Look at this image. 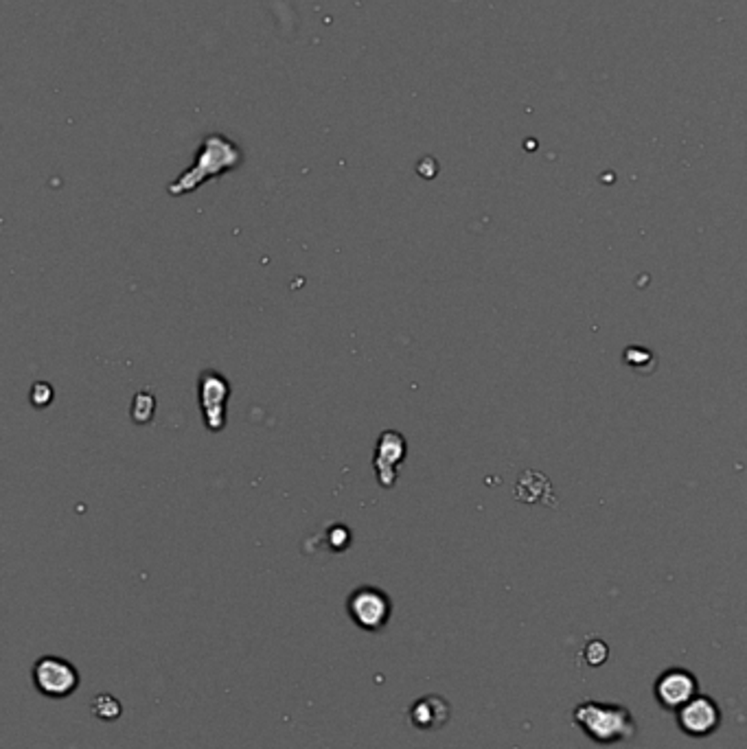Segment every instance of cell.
<instances>
[{
	"instance_id": "cell-2",
	"label": "cell",
	"mask_w": 747,
	"mask_h": 749,
	"mask_svg": "<svg viewBox=\"0 0 747 749\" xmlns=\"http://www.w3.org/2000/svg\"><path fill=\"white\" fill-rule=\"evenodd\" d=\"M572 721L579 725L592 741L596 743H621L632 741L635 736V721L627 708L614 703L583 701L574 708Z\"/></svg>"
},
{
	"instance_id": "cell-1",
	"label": "cell",
	"mask_w": 747,
	"mask_h": 749,
	"mask_svg": "<svg viewBox=\"0 0 747 749\" xmlns=\"http://www.w3.org/2000/svg\"><path fill=\"white\" fill-rule=\"evenodd\" d=\"M243 163V152L235 141H230L224 134H207L202 138L200 149H197L196 163L189 169L182 171L174 182L167 187L169 196H187V193L197 191L208 180L230 174Z\"/></svg>"
},
{
	"instance_id": "cell-7",
	"label": "cell",
	"mask_w": 747,
	"mask_h": 749,
	"mask_svg": "<svg viewBox=\"0 0 747 749\" xmlns=\"http://www.w3.org/2000/svg\"><path fill=\"white\" fill-rule=\"evenodd\" d=\"M678 723L688 736H710L721 723V710L710 697H695L678 710Z\"/></svg>"
},
{
	"instance_id": "cell-9",
	"label": "cell",
	"mask_w": 747,
	"mask_h": 749,
	"mask_svg": "<svg viewBox=\"0 0 747 749\" xmlns=\"http://www.w3.org/2000/svg\"><path fill=\"white\" fill-rule=\"evenodd\" d=\"M411 719L414 728L419 730H436L447 723L450 719V706L443 697H423L411 708Z\"/></svg>"
},
{
	"instance_id": "cell-3",
	"label": "cell",
	"mask_w": 747,
	"mask_h": 749,
	"mask_svg": "<svg viewBox=\"0 0 747 749\" xmlns=\"http://www.w3.org/2000/svg\"><path fill=\"white\" fill-rule=\"evenodd\" d=\"M347 609L351 620L364 631H379L389 625L392 614L390 596L373 585H362L348 596Z\"/></svg>"
},
{
	"instance_id": "cell-4",
	"label": "cell",
	"mask_w": 747,
	"mask_h": 749,
	"mask_svg": "<svg viewBox=\"0 0 747 749\" xmlns=\"http://www.w3.org/2000/svg\"><path fill=\"white\" fill-rule=\"evenodd\" d=\"M33 684L44 697L66 699L80 686V673L69 659L44 656L33 666Z\"/></svg>"
},
{
	"instance_id": "cell-8",
	"label": "cell",
	"mask_w": 747,
	"mask_h": 749,
	"mask_svg": "<svg viewBox=\"0 0 747 749\" xmlns=\"http://www.w3.org/2000/svg\"><path fill=\"white\" fill-rule=\"evenodd\" d=\"M406 460V438L400 432L389 430L379 436L378 449H375L373 467L378 471L379 485L390 489L397 480V469Z\"/></svg>"
},
{
	"instance_id": "cell-6",
	"label": "cell",
	"mask_w": 747,
	"mask_h": 749,
	"mask_svg": "<svg viewBox=\"0 0 747 749\" xmlns=\"http://www.w3.org/2000/svg\"><path fill=\"white\" fill-rule=\"evenodd\" d=\"M656 697L667 710H679L697 697V679L690 670L668 669L657 677Z\"/></svg>"
},
{
	"instance_id": "cell-5",
	"label": "cell",
	"mask_w": 747,
	"mask_h": 749,
	"mask_svg": "<svg viewBox=\"0 0 747 749\" xmlns=\"http://www.w3.org/2000/svg\"><path fill=\"white\" fill-rule=\"evenodd\" d=\"M197 399L208 432H221L226 425V403L230 399V384L218 370H204L197 380Z\"/></svg>"
},
{
	"instance_id": "cell-12",
	"label": "cell",
	"mask_w": 747,
	"mask_h": 749,
	"mask_svg": "<svg viewBox=\"0 0 747 749\" xmlns=\"http://www.w3.org/2000/svg\"><path fill=\"white\" fill-rule=\"evenodd\" d=\"M329 540L336 551H345L348 541H351V530L345 529V526H334V529H329Z\"/></svg>"
},
{
	"instance_id": "cell-13",
	"label": "cell",
	"mask_w": 747,
	"mask_h": 749,
	"mask_svg": "<svg viewBox=\"0 0 747 749\" xmlns=\"http://www.w3.org/2000/svg\"><path fill=\"white\" fill-rule=\"evenodd\" d=\"M40 397H47L48 401H53V388L48 384H44V381L33 386V395H31L33 406H37V403H40Z\"/></svg>"
},
{
	"instance_id": "cell-11",
	"label": "cell",
	"mask_w": 747,
	"mask_h": 749,
	"mask_svg": "<svg viewBox=\"0 0 747 749\" xmlns=\"http://www.w3.org/2000/svg\"><path fill=\"white\" fill-rule=\"evenodd\" d=\"M92 712H95L99 719L112 721L121 714V703L116 701L112 695H99L95 706H92Z\"/></svg>"
},
{
	"instance_id": "cell-10",
	"label": "cell",
	"mask_w": 747,
	"mask_h": 749,
	"mask_svg": "<svg viewBox=\"0 0 747 749\" xmlns=\"http://www.w3.org/2000/svg\"><path fill=\"white\" fill-rule=\"evenodd\" d=\"M154 408H156V399L154 395H149V391L138 392L134 397V403H132V419L136 423H149L154 419Z\"/></svg>"
}]
</instances>
